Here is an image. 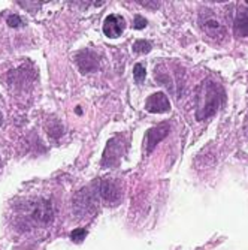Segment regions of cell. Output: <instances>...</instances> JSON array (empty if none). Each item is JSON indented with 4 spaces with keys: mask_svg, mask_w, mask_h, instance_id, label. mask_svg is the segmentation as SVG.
Wrapping results in <instances>:
<instances>
[{
    "mask_svg": "<svg viewBox=\"0 0 248 250\" xmlns=\"http://www.w3.org/2000/svg\"><path fill=\"white\" fill-rule=\"evenodd\" d=\"M133 26H134V29H138V30H142L144 27H147V20L138 15L136 18H134V22H133Z\"/></svg>",
    "mask_w": 248,
    "mask_h": 250,
    "instance_id": "9",
    "label": "cell"
},
{
    "mask_svg": "<svg viewBox=\"0 0 248 250\" xmlns=\"http://www.w3.org/2000/svg\"><path fill=\"white\" fill-rule=\"evenodd\" d=\"M0 164H2V162H0Z\"/></svg>",
    "mask_w": 248,
    "mask_h": 250,
    "instance_id": "13",
    "label": "cell"
},
{
    "mask_svg": "<svg viewBox=\"0 0 248 250\" xmlns=\"http://www.w3.org/2000/svg\"><path fill=\"white\" fill-rule=\"evenodd\" d=\"M199 24L210 38L212 39H223L226 36V27L217 18V15L210 9H202L199 14Z\"/></svg>",
    "mask_w": 248,
    "mask_h": 250,
    "instance_id": "2",
    "label": "cell"
},
{
    "mask_svg": "<svg viewBox=\"0 0 248 250\" xmlns=\"http://www.w3.org/2000/svg\"><path fill=\"white\" fill-rule=\"evenodd\" d=\"M169 130H171V125L168 122H165L160 126H155V127L150 129L147 132V151L151 153L153 148L169 133Z\"/></svg>",
    "mask_w": 248,
    "mask_h": 250,
    "instance_id": "4",
    "label": "cell"
},
{
    "mask_svg": "<svg viewBox=\"0 0 248 250\" xmlns=\"http://www.w3.org/2000/svg\"><path fill=\"white\" fill-rule=\"evenodd\" d=\"M85 235H87V232H85L84 229H75V231L72 232V240H74V241H82Z\"/></svg>",
    "mask_w": 248,
    "mask_h": 250,
    "instance_id": "11",
    "label": "cell"
},
{
    "mask_svg": "<svg viewBox=\"0 0 248 250\" xmlns=\"http://www.w3.org/2000/svg\"><path fill=\"white\" fill-rule=\"evenodd\" d=\"M8 24H9L11 27H18V26H21V24H22V21H21V18H19V17H17V15H11V17L8 18Z\"/></svg>",
    "mask_w": 248,
    "mask_h": 250,
    "instance_id": "10",
    "label": "cell"
},
{
    "mask_svg": "<svg viewBox=\"0 0 248 250\" xmlns=\"http://www.w3.org/2000/svg\"><path fill=\"white\" fill-rule=\"evenodd\" d=\"M124 27H126V21L123 17L120 15H108L105 22H103V32L108 38L111 39H117L123 35L124 32Z\"/></svg>",
    "mask_w": 248,
    "mask_h": 250,
    "instance_id": "3",
    "label": "cell"
},
{
    "mask_svg": "<svg viewBox=\"0 0 248 250\" xmlns=\"http://www.w3.org/2000/svg\"><path fill=\"white\" fill-rule=\"evenodd\" d=\"M145 108L150 112H168L171 109V102L168 96L162 92H157L147 99Z\"/></svg>",
    "mask_w": 248,
    "mask_h": 250,
    "instance_id": "5",
    "label": "cell"
},
{
    "mask_svg": "<svg viewBox=\"0 0 248 250\" xmlns=\"http://www.w3.org/2000/svg\"><path fill=\"white\" fill-rule=\"evenodd\" d=\"M2 123H3V116H2V112H0V126H2Z\"/></svg>",
    "mask_w": 248,
    "mask_h": 250,
    "instance_id": "12",
    "label": "cell"
},
{
    "mask_svg": "<svg viewBox=\"0 0 248 250\" xmlns=\"http://www.w3.org/2000/svg\"><path fill=\"white\" fill-rule=\"evenodd\" d=\"M220 98H221V88L217 84H214L212 81H205L202 84L197 95L196 119L204 120L207 117H211L221 104Z\"/></svg>",
    "mask_w": 248,
    "mask_h": 250,
    "instance_id": "1",
    "label": "cell"
},
{
    "mask_svg": "<svg viewBox=\"0 0 248 250\" xmlns=\"http://www.w3.org/2000/svg\"><path fill=\"white\" fill-rule=\"evenodd\" d=\"M233 29L238 36L241 38L248 36V9H239V12L235 17Z\"/></svg>",
    "mask_w": 248,
    "mask_h": 250,
    "instance_id": "6",
    "label": "cell"
},
{
    "mask_svg": "<svg viewBox=\"0 0 248 250\" xmlns=\"http://www.w3.org/2000/svg\"><path fill=\"white\" fill-rule=\"evenodd\" d=\"M134 80H136V83H142L145 80V67L141 63L134 66Z\"/></svg>",
    "mask_w": 248,
    "mask_h": 250,
    "instance_id": "8",
    "label": "cell"
},
{
    "mask_svg": "<svg viewBox=\"0 0 248 250\" xmlns=\"http://www.w3.org/2000/svg\"><path fill=\"white\" fill-rule=\"evenodd\" d=\"M133 50H134V53H147L151 50V43L147 42L145 39H138L133 45Z\"/></svg>",
    "mask_w": 248,
    "mask_h": 250,
    "instance_id": "7",
    "label": "cell"
}]
</instances>
